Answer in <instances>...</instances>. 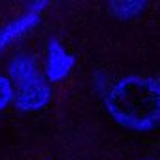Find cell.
<instances>
[{
  "instance_id": "obj_1",
  "label": "cell",
  "mask_w": 160,
  "mask_h": 160,
  "mask_svg": "<svg viewBox=\"0 0 160 160\" xmlns=\"http://www.w3.org/2000/svg\"><path fill=\"white\" fill-rule=\"evenodd\" d=\"M105 110L124 129L148 132L160 126V78L127 75L105 96Z\"/></svg>"
},
{
  "instance_id": "obj_2",
  "label": "cell",
  "mask_w": 160,
  "mask_h": 160,
  "mask_svg": "<svg viewBox=\"0 0 160 160\" xmlns=\"http://www.w3.org/2000/svg\"><path fill=\"white\" fill-rule=\"evenodd\" d=\"M10 80L13 83V102L21 112H35L46 107L52 98L49 80L28 55H18L8 66Z\"/></svg>"
},
{
  "instance_id": "obj_3",
  "label": "cell",
  "mask_w": 160,
  "mask_h": 160,
  "mask_svg": "<svg viewBox=\"0 0 160 160\" xmlns=\"http://www.w3.org/2000/svg\"><path fill=\"white\" fill-rule=\"evenodd\" d=\"M74 66V57L69 55L64 47L52 39L47 46V63H46V78L49 82L63 80Z\"/></svg>"
},
{
  "instance_id": "obj_4",
  "label": "cell",
  "mask_w": 160,
  "mask_h": 160,
  "mask_svg": "<svg viewBox=\"0 0 160 160\" xmlns=\"http://www.w3.org/2000/svg\"><path fill=\"white\" fill-rule=\"evenodd\" d=\"M39 19V10H33L28 14L10 22L8 25H5L0 30V50L3 47H7L10 42H13L18 36L24 35L27 30H30Z\"/></svg>"
},
{
  "instance_id": "obj_5",
  "label": "cell",
  "mask_w": 160,
  "mask_h": 160,
  "mask_svg": "<svg viewBox=\"0 0 160 160\" xmlns=\"http://www.w3.org/2000/svg\"><path fill=\"white\" fill-rule=\"evenodd\" d=\"M146 5H148L146 2H112L110 10L113 16L119 19H130L140 14L146 8Z\"/></svg>"
},
{
  "instance_id": "obj_6",
  "label": "cell",
  "mask_w": 160,
  "mask_h": 160,
  "mask_svg": "<svg viewBox=\"0 0 160 160\" xmlns=\"http://www.w3.org/2000/svg\"><path fill=\"white\" fill-rule=\"evenodd\" d=\"M13 98H14V90L11 80L0 74V112L13 102Z\"/></svg>"
},
{
  "instance_id": "obj_7",
  "label": "cell",
  "mask_w": 160,
  "mask_h": 160,
  "mask_svg": "<svg viewBox=\"0 0 160 160\" xmlns=\"http://www.w3.org/2000/svg\"><path fill=\"white\" fill-rule=\"evenodd\" d=\"M141 160H148V158H141Z\"/></svg>"
}]
</instances>
